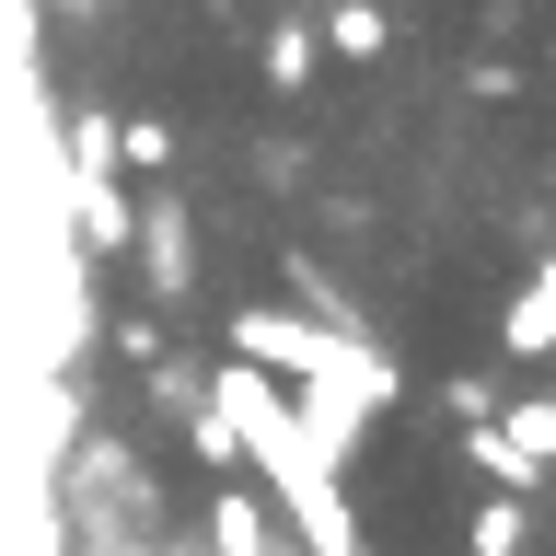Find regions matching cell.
Returning a JSON list of instances; mask_svg holds the SVG:
<instances>
[{
    "label": "cell",
    "instance_id": "1",
    "mask_svg": "<svg viewBox=\"0 0 556 556\" xmlns=\"http://www.w3.org/2000/svg\"><path fill=\"white\" fill-rule=\"evenodd\" d=\"M70 220H81V243H93V255H128V198H116V174H70Z\"/></svg>",
    "mask_w": 556,
    "mask_h": 556
},
{
    "label": "cell",
    "instance_id": "2",
    "mask_svg": "<svg viewBox=\"0 0 556 556\" xmlns=\"http://www.w3.org/2000/svg\"><path fill=\"white\" fill-rule=\"evenodd\" d=\"M498 337H510V359H545V348H556V255L521 278V302L498 313Z\"/></svg>",
    "mask_w": 556,
    "mask_h": 556
},
{
    "label": "cell",
    "instance_id": "3",
    "mask_svg": "<svg viewBox=\"0 0 556 556\" xmlns=\"http://www.w3.org/2000/svg\"><path fill=\"white\" fill-rule=\"evenodd\" d=\"M208 556H278V545H267V510H255L243 486L220 498V510H208Z\"/></svg>",
    "mask_w": 556,
    "mask_h": 556
},
{
    "label": "cell",
    "instance_id": "4",
    "mask_svg": "<svg viewBox=\"0 0 556 556\" xmlns=\"http://www.w3.org/2000/svg\"><path fill=\"white\" fill-rule=\"evenodd\" d=\"M498 441H510L521 464L545 476V464H556V394H533V406H521V417H498Z\"/></svg>",
    "mask_w": 556,
    "mask_h": 556
},
{
    "label": "cell",
    "instance_id": "5",
    "mask_svg": "<svg viewBox=\"0 0 556 556\" xmlns=\"http://www.w3.org/2000/svg\"><path fill=\"white\" fill-rule=\"evenodd\" d=\"M255 70H267L278 93H302V81H313V35H302V24H267V47H255Z\"/></svg>",
    "mask_w": 556,
    "mask_h": 556
},
{
    "label": "cell",
    "instance_id": "6",
    "mask_svg": "<svg viewBox=\"0 0 556 556\" xmlns=\"http://www.w3.org/2000/svg\"><path fill=\"white\" fill-rule=\"evenodd\" d=\"M139 255H151V278H163V290H186V278H198V267H186V220H174V198L151 208V232H139Z\"/></svg>",
    "mask_w": 556,
    "mask_h": 556
},
{
    "label": "cell",
    "instance_id": "7",
    "mask_svg": "<svg viewBox=\"0 0 556 556\" xmlns=\"http://www.w3.org/2000/svg\"><path fill=\"white\" fill-rule=\"evenodd\" d=\"M521 533H533V521H521V498H486L464 545H476V556H521Z\"/></svg>",
    "mask_w": 556,
    "mask_h": 556
},
{
    "label": "cell",
    "instance_id": "8",
    "mask_svg": "<svg viewBox=\"0 0 556 556\" xmlns=\"http://www.w3.org/2000/svg\"><path fill=\"white\" fill-rule=\"evenodd\" d=\"M337 47H348V59H382V12H371V0H337Z\"/></svg>",
    "mask_w": 556,
    "mask_h": 556
},
{
    "label": "cell",
    "instance_id": "9",
    "mask_svg": "<svg viewBox=\"0 0 556 556\" xmlns=\"http://www.w3.org/2000/svg\"><path fill=\"white\" fill-rule=\"evenodd\" d=\"M116 163H139V174H163V163H174V139L151 128V116H139V128H116Z\"/></svg>",
    "mask_w": 556,
    "mask_h": 556
},
{
    "label": "cell",
    "instance_id": "10",
    "mask_svg": "<svg viewBox=\"0 0 556 556\" xmlns=\"http://www.w3.org/2000/svg\"><path fill=\"white\" fill-rule=\"evenodd\" d=\"M359 556H371V545H359Z\"/></svg>",
    "mask_w": 556,
    "mask_h": 556
}]
</instances>
